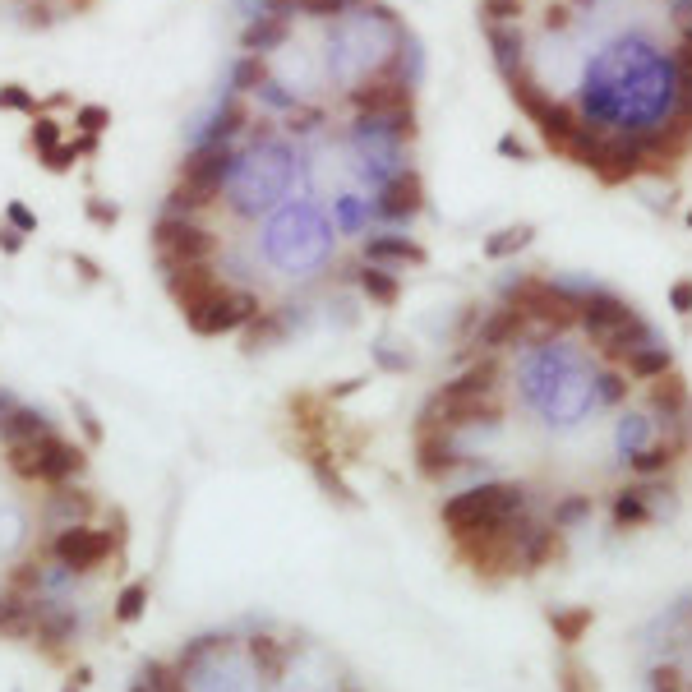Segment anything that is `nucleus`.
Listing matches in <instances>:
<instances>
[{
  "label": "nucleus",
  "instance_id": "27",
  "mask_svg": "<svg viewBox=\"0 0 692 692\" xmlns=\"http://www.w3.org/2000/svg\"><path fill=\"white\" fill-rule=\"evenodd\" d=\"M356 282H360V291H365L374 305H383V310L402 300V277L388 273V268H379V263H365V268L356 273Z\"/></svg>",
  "mask_w": 692,
  "mask_h": 692
},
{
  "label": "nucleus",
  "instance_id": "34",
  "mask_svg": "<svg viewBox=\"0 0 692 692\" xmlns=\"http://www.w3.org/2000/svg\"><path fill=\"white\" fill-rule=\"evenodd\" d=\"M651 494H656V490H623V494H614V522H619V526H646V522H651V508H646Z\"/></svg>",
  "mask_w": 692,
  "mask_h": 692
},
{
  "label": "nucleus",
  "instance_id": "46",
  "mask_svg": "<svg viewBox=\"0 0 692 692\" xmlns=\"http://www.w3.org/2000/svg\"><path fill=\"white\" fill-rule=\"evenodd\" d=\"M42 167L51 171V176H65V171H74V162H79V148L74 144H60L56 153H47V157H37Z\"/></svg>",
  "mask_w": 692,
  "mask_h": 692
},
{
  "label": "nucleus",
  "instance_id": "37",
  "mask_svg": "<svg viewBox=\"0 0 692 692\" xmlns=\"http://www.w3.org/2000/svg\"><path fill=\"white\" fill-rule=\"evenodd\" d=\"M60 144H65V139H60V120H56V116H33V130H28V148H33L37 157H47V153H56Z\"/></svg>",
  "mask_w": 692,
  "mask_h": 692
},
{
  "label": "nucleus",
  "instance_id": "10",
  "mask_svg": "<svg viewBox=\"0 0 692 692\" xmlns=\"http://www.w3.org/2000/svg\"><path fill=\"white\" fill-rule=\"evenodd\" d=\"M466 457L457 453V443L453 434H443V430H416V471L425 480H448L453 471H462Z\"/></svg>",
  "mask_w": 692,
  "mask_h": 692
},
{
  "label": "nucleus",
  "instance_id": "20",
  "mask_svg": "<svg viewBox=\"0 0 692 692\" xmlns=\"http://www.w3.org/2000/svg\"><path fill=\"white\" fill-rule=\"evenodd\" d=\"M545 623H549V633H554V642H563L568 651H573V646L582 642L586 633H591L596 609H591V605H563V609H549Z\"/></svg>",
  "mask_w": 692,
  "mask_h": 692
},
{
  "label": "nucleus",
  "instance_id": "33",
  "mask_svg": "<svg viewBox=\"0 0 692 692\" xmlns=\"http://www.w3.org/2000/svg\"><path fill=\"white\" fill-rule=\"evenodd\" d=\"M139 683H144L148 692H190V679H185V674H176V665H171V660H148L144 674H139Z\"/></svg>",
  "mask_w": 692,
  "mask_h": 692
},
{
  "label": "nucleus",
  "instance_id": "6",
  "mask_svg": "<svg viewBox=\"0 0 692 692\" xmlns=\"http://www.w3.org/2000/svg\"><path fill=\"white\" fill-rule=\"evenodd\" d=\"M351 107H356V116H388L393 120L397 111H411V79L402 74V60H388L379 74H370V79H360L356 88H351Z\"/></svg>",
  "mask_w": 692,
  "mask_h": 692
},
{
  "label": "nucleus",
  "instance_id": "29",
  "mask_svg": "<svg viewBox=\"0 0 692 692\" xmlns=\"http://www.w3.org/2000/svg\"><path fill=\"white\" fill-rule=\"evenodd\" d=\"M669 365H674L669 346H656V342H646L642 351H633V356L623 360L628 379H637V383H651V379H660V374H669Z\"/></svg>",
  "mask_w": 692,
  "mask_h": 692
},
{
  "label": "nucleus",
  "instance_id": "48",
  "mask_svg": "<svg viewBox=\"0 0 692 692\" xmlns=\"http://www.w3.org/2000/svg\"><path fill=\"white\" fill-rule=\"evenodd\" d=\"M651 688H656V692H683L688 683H683L679 665H656V669H651Z\"/></svg>",
  "mask_w": 692,
  "mask_h": 692
},
{
  "label": "nucleus",
  "instance_id": "25",
  "mask_svg": "<svg viewBox=\"0 0 692 692\" xmlns=\"http://www.w3.org/2000/svg\"><path fill=\"white\" fill-rule=\"evenodd\" d=\"M365 259L370 263H411V268H420V263L430 259V254L420 250L416 240H406V236H374V240H365Z\"/></svg>",
  "mask_w": 692,
  "mask_h": 692
},
{
  "label": "nucleus",
  "instance_id": "35",
  "mask_svg": "<svg viewBox=\"0 0 692 692\" xmlns=\"http://www.w3.org/2000/svg\"><path fill=\"white\" fill-rule=\"evenodd\" d=\"M485 37H490V47H494V60H499L503 70H513V56L522 60V33L508 24H485Z\"/></svg>",
  "mask_w": 692,
  "mask_h": 692
},
{
  "label": "nucleus",
  "instance_id": "7",
  "mask_svg": "<svg viewBox=\"0 0 692 692\" xmlns=\"http://www.w3.org/2000/svg\"><path fill=\"white\" fill-rule=\"evenodd\" d=\"M259 310H263L259 296L231 282V287L222 291L213 305H203L199 314H190V319H185V328H190L194 337H227V333H240V328H245V323H250Z\"/></svg>",
  "mask_w": 692,
  "mask_h": 692
},
{
  "label": "nucleus",
  "instance_id": "9",
  "mask_svg": "<svg viewBox=\"0 0 692 692\" xmlns=\"http://www.w3.org/2000/svg\"><path fill=\"white\" fill-rule=\"evenodd\" d=\"M84 471H88V448H84V443L65 439V434H51L47 448H42V471H37V485H42V490L74 485Z\"/></svg>",
  "mask_w": 692,
  "mask_h": 692
},
{
  "label": "nucleus",
  "instance_id": "56",
  "mask_svg": "<svg viewBox=\"0 0 692 692\" xmlns=\"http://www.w3.org/2000/svg\"><path fill=\"white\" fill-rule=\"evenodd\" d=\"M499 153H503V157H517V162H522L526 148L517 144V134H503V139H499Z\"/></svg>",
  "mask_w": 692,
  "mask_h": 692
},
{
  "label": "nucleus",
  "instance_id": "16",
  "mask_svg": "<svg viewBox=\"0 0 692 692\" xmlns=\"http://www.w3.org/2000/svg\"><path fill=\"white\" fill-rule=\"evenodd\" d=\"M536 130H540V139H545V148H549V153L568 157V148H573V139L586 130V125H582V120H577V111L568 107V102H554V107H549L545 116L536 120Z\"/></svg>",
  "mask_w": 692,
  "mask_h": 692
},
{
  "label": "nucleus",
  "instance_id": "18",
  "mask_svg": "<svg viewBox=\"0 0 692 692\" xmlns=\"http://www.w3.org/2000/svg\"><path fill=\"white\" fill-rule=\"evenodd\" d=\"M559 554H563V531L559 526H540L536 522V531L526 536L522 554H517V573H540V568L554 563Z\"/></svg>",
  "mask_w": 692,
  "mask_h": 692
},
{
  "label": "nucleus",
  "instance_id": "52",
  "mask_svg": "<svg viewBox=\"0 0 692 692\" xmlns=\"http://www.w3.org/2000/svg\"><path fill=\"white\" fill-rule=\"evenodd\" d=\"M360 388H365V379H342V383H337V388H328V393H323V397H328V402H342V397H356Z\"/></svg>",
  "mask_w": 692,
  "mask_h": 692
},
{
  "label": "nucleus",
  "instance_id": "62",
  "mask_svg": "<svg viewBox=\"0 0 692 692\" xmlns=\"http://www.w3.org/2000/svg\"><path fill=\"white\" fill-rule=\"evenodd\" d=\"M130 692H148V688H144V683H134V688H130Z\"/></svg>",
  "mask_w": 692,
  "mask_h": 692
},
{
  "label": "nucleus",
  "instance_id": "21",
  "mask_svg": "<svg viewBox=\"0 0 692 692\" xmlns=\"http://www.w3.org/2000/svg\"><path fill=\"white\" fill-rule=\"evenodd\" d=\"M287 33H291V14H259V19L245 28L240 47L250 51V56H268L277 42H287Z\"/></svg>",
  "mask_w": 692,
  "mask_h": 692
},
{
  "label": "nucleus",
  "instance_id": "19",
  "mask_svg": "<svg viewBox=\"0 0 692 692\" xmlns=\"http://www.w3.org/2000/svg\"><path fill=\"white\" fill-rule=\"evenodd\" d=\"M245 651H250L254 669H259V679L277 688V683H282V674H287L291 646H287V642H277V637H268V633H254L250 642H245Z\"/></svg>",
  "mask_w": 692,
  "mask_h": 692
},
{
  "label": "nucleus",
  "instance_id": "38",
  "mask_svg": "<svg viewBox=\"0 0 692 692\" xmlns=\"http://www.w3.org/2000/svg\"><path fill=\"white\" fill-rule=\"evenodd\" d=\"M0 111H10V116H42V102L24 84H0Z\"/></svg>",
  "mask_w": 692,
  "mask_h": 692
},
{
  "label": "nucleus",
  "instance_id": "61",
  "mask_svg": "<svg viewBox=\"0 0 692 692\" xmlns=\"http://www.w3.org/2000/svg\"><path fill=\"white\" fill-rule=\"evenodd\" d=\"M688 453H692V420H688Z\"/></svg>",
  "mask_w": 692,
  "mask_h": 692
},
{
  "label": "nucleus",
  "instance_id": "54",
  "mask_svg": "<svg viewBox=\"0 0 692 692\" xmlns=\"http://www.w3.org/2000/svg\"><path fill=\"white\" fill-rule=\"evenodd\" d=\"M674 65H679V74H692V33L679 42V51H674Z\"/></svg>",
  "mask_w": 692,
  "mask_h": 692
},
{
  "label": "nucleus",
  "instance_id": "17",
  "mask_svg": "<svg viewBox=\"0 0 692 692\" xmlns=\"http://www.w3.org/2000/svg\"><path fill=\"white\" fill-rule=\"evenodd\" d=\"M503 74H508V93H513L517 111H522L526 120H540L549 107H554V97H549L545 88L536 84V74L526 70V60H517L513 70H503Z\"/></svg>",
  "mask_w": 692,
  "mask_h": 692
},
{
  "label": "nucleus",
  "instance_id": "58",
  "mask_svg": "<svg viewBox=\"0 0 692 692\" xmlns=\"http://www.w3.org/2000/svg\"><path fill=\"white\" fill-rule=\"evenodd\" d=\"M28 24L51 28V10H47V5H28Z\"/></svg>",
  "mask_w": 692,
  "mask_h": 692
},
{
  "label": "nucleus",
  "instance_id": "14",
  "mask_svg": "<svg viewBox=\"0 0 692 692\" xmlns=\"http://www.w3.org/2000/svg\"><path fill=\"white\" fill-rule=\"evenodd\" d=\"M425 208V180L416 171H397L379 194V213L393 217V222H406V217H416Z\"/></svg>",
  "mask_w": 692,
  "mask_h": 692
},
{
  "label": "nucleus",
  "instance_id": "60",
  "mask_svg": "<svg viewBox=\"0 0 692 692\" xmlns=\"http://www.w3.org/2000/svg\"><path fill=\"white\" fill-rule=\"evenodd\" d=\"M93 5H97V0H65V10H70V14H88Z\"/></svg>",
  "mask_w": 692,
  "mask_h": 692
},
{
  "label": "nucleus",
  "instance_id": "49",
  "mask_svg": "<svg viewBox=\"0 0 692 692\" xmlns=\"http://www.w3.org/2000/svg\"><path fill=\"white\" fill-rule=\"evenodd\" d=\"M669 305H674L679 314H692V277H683V282L669 287Z\"/></svg>",
  "mask_w": 692,
  "mask_h": 692
},
{
  "label": "nucleus",
  "instance_id": "44",
  "mask_svg": "<svg viewBox=\"0 0 692 692\" xmlns=\"http://www.w3.org/2000/svg\"><path fill=\"white\" fill-rule=\"evenodd\" d=\"M526 10V0H480V19L485 24H517Z\"/></svg>",
  "mask_w": 692,
  "mask_h": 692
},
{
  "label": "nucleus",
  "instance_id": "47",
  "mask_svg": "<svg viewBox=\"0 0 692 692\" xmlns=\"http://www.w3.org/2000/svg\"><path fill=\"white\" fill-rule=\"evenodd\" d=\"M5 222H10L14 231H24V236H33V231H37V213L28 208V203H19V199L5 203Z\"/></svg>",
  "mask_w": 692,
  "mask_h": 692
},
{
  "label": "nucleus",
  "instance_id": "45",
  "mask_svg": "<svg viewBox=\"0 0 692 692\" xmlns=\"http://www.w3.org/2000/svg\"><path fill=\"white\" fill-rule=\"evenodd\" d=\"M84 213H88V222L102 227V231H111L120 222V208L116 203H107V199H84Z\"/></svg>",
  "mask_w": 692,
  "mask_h": 692
},
{
  "label": "nucleus",
  "instance_id": "41",
  "mask_svg": "<svg viewBox=\"0 0 692 692\" xmlns=\"http://www.w3.org/2000/svg\"><path fill=\"white\" fill-rule=\"evenodd\" d=\"M74 125H79V134H107L111 130V107H102V102H84V107H74Z\"/></svg>",
  "mask_w": 692,
  "mask_h": 692
},
{
  "label": "nucleus",
  "instance_id": "3",
  "mask_svg": "<svg viewBox=\"0 0 692 692\" xmlns=\"http://www.w3.org/2000/svg\"><path fill=\"white\" fill-rule=\"evenodd\" d=\"M153 259L167 273H180V268H194V263H213V254L222 250V236L208 231L199 217H185V213H162L153 222Z\"/></svg>",
  "mask_w": 692,
  "mask_h": 692
},
{
  "label": "nucleus",
  "instance_id": "30",
  "mask_svg": "<svg viewBox=\"0 0 692 692\" xmlns=\"http://www.w3.org/2000/svg\"><path fill=\"white\" fill-rule=\"evenodd\" d=\"M679 453H683V439L651 443V448H642V453L628 457V471H633V476H660V471H669V466L679 462Z\"/></svg>",
  "mask_w": 692,
  "mask_h": 692
},
{
  "label": "nucleus",
  "instance_id": "4",
  "mask_svg": "<svg viewBox=\"0 0 692 692\" xmlns=\"http://www.w3.org/2000/svg\"><path fill=\"white\" fill-rule=\"evenodd\" d=\"M120 545H125V517L116 513V531H97L93 522H79V526H65V531H51V540L42 545V554H47L51 563H60L65 573H97L107 559H116Z\"/></svg>",
  "mask_w": 692,
  "mask_h": 692
},
{
  "label": "nucleus",
  "instance_id": "59",
  "mask_svg": "<svg viewBox=\"0 0 692 692\" xmlns=\"http://www.w3.org/2000/svg\"><path fill=\"white\" fill-rule=\"evenodd\" d=\"M74 268H79V273H84L88 282H97V277H102V273H97V263H93V259H84V254H74Z\"/></svg>",
  "mask_w": 692,
  "mask_h": 692
},
{
  "label": "nucleus",
  "instance_id": "26",
  "mask_svg": "<svg viewBox=\"0 0 692 692\" xmlns=\"http://www.w3.org/2000/svg\"><path fill=\"white\" fill-rule=\"evenodd\" d=\"M56 434V430H51ZM47 434V439H51ZM47 439H33V443H10V448H0L5 453V471H10L19 485H37V471H42V448Z\"/></svg>",
  "mask_w": 692,
  "mask_h": 692
},
{
  "label": "nucleus",
  "instance_id": "8",
  "mask_svg": "<svg viewBox=\"0 0 692 692\" xmlns=\"http://www.w3.org/2000/svg\"><path fill=\"white\" fill-rule=\"evenodd\" d=\"M231 282L222 277V268L217 263H194V268H180V273H167V296L171 305H176L185 319L190 314H199L203 305H213L222 291H227Z\"/></svg>",
  "mask_w": 692,
  "mask_h": 692
},
{
  "label": "nucleus",
  "instance_id": "55",
  "mask_svg": "<svg viewBox=\"0 0 692 692\" xmlns=\"http://www.w3.org/2000/svg\"><path fill=\"white\" fill-rule=\"evenodd\" d=\"M74 148H79V157H93L97 148H102V134H79V139H70Z\"/></svg>",
  "mask_w": 692,
  "mask_h": 692
},
{
  "label": "nucleus",
  "instance_id": "32",
  "mask_svg": "<svg viewBox=\"0 0 692 692\" xmlns=\"http://www.w3.org/2000/svg\"><path fill=\"white\" fill-rule=\"evenodd\" d=\"M148 596H153V586L139 577V582H125L120 586V596H116V609H111V619L120 623V628H130V623L144 619V609H148Z\"/></svg>",
  "mask_w": 692,
  "mask_h": 692
},
{
  "label": "nucleus",
  "instance_id": "1",
  "mask_svg": "<svg viewBox=\"0 0 692 692\" xmlns=\"http://www.w3.org/2000/svg\"><path fill=\"white\" fill-rule=\"evenodd\" d=\"M231 171H236L231 144H208V139H203V144L190 148L185 162H180L176 185H171V194H167V213H185V217L208 213V208L222 199V185L231 180Z\"/></svg>",
  "mask_w": 692,
  "mask_h": 692
},
{
  "label": "nucleus",
  "instance_id": "57",
  "mask_svg": "<svg viewBox=\"0 0 692 692\" xmlns=\"http://www.w3.org/2000/svg\"><path fill=\"white\" fill-rule=\"evenodd\" d=\"M60 107H74V97L70 93H51L47 102H42V116H51V111H60Z\"/></svg>",
  "mask_w": 692,
  "mask_h": 692
},
{
  "label": "nucleus",
  "instance_id": "39",
  "mask_svg": "<svg viewBox=\"0 0 692 692\" xmlns=\"http://www.w3.org/2000/svg\"><path fill=\"white\" fill-rule=\"evenodd\" d=\"M346 5H356V0H273V14L300 10V14H310V19H333V14L346 10Z\"/></svg>",
  "mask_w": 692,
  "mask_h": 692
},
{
  "label": "nucleus",
  "instance_id": "15",
  "mask_svg": "<svg viewBox=\"0 0 692 692\" xmlns=\"http://www.w3.org/2000/svg\"><path fill=\"white\" fill-rule=\"evenodd\" d=\"M51 430H56V425H51L42 411H33V406H5V411H0V448L47 439Z\"/></svg>",
  "mask_w": 692,
  "mask_h": 692
},
{
  "label": "nucleus",
  "instance_id": "23",
  "mask_svg": "<svg viewBox=\"0 0 692 692\" xmlns=\"http://www.w3.org/2000/svg\"><path fill=\"white\" fill-rule=\"evenodd\" d=\"M245 125H254V111H250V97L245 93H231L222 102V111L213 116V130H208V144H231Z\"/></svg>",
  "mask_w": 692,
  "mask_h": 692
},
{
  "label": "nucleus",
  "instance_id": "50",
  "mask_svg": "<svg viewBox=\"0 0 692 692\" xmlns=\"http://www.w3.org/2000/svg\"><path fill=\"white\" fill-rule=\"evenodd\" d=\"M0 254H24V231H14L10 222H0Z\"/></svg>",
  "mask_w": 692,
  "mask_h": 692
},
{
  "label": "nucleus",
  "instance_id": "11",
  "mask_svg": "<svg viewBox=\"0 0 692 692\" xmlns=\"http://www.w3.org/2000/svg\"><path fill=\"white\" fill-rule=\"evenodd\" d=\"M42 526L47 531H65V526H79V522H93L97 513V499L88 490H74V485H56V490L42 494Z\"/></svg>",
  "mask_w": 692,
  "mask_h": 692
},
{
  "label": "nucleus",
  "instance_id": "22",
  "mask_svg": "<svg viewBox=\"0 0 692 692\" xmlns=\"http://www.w3.org/2000/svg\"><path fill=\"white\" fill-rule=\"evenodd\" d=\"M646 342H651V328H646V319H637V314H633V319L619 323V328H614L605 342H596V346H600V356H605V360L623 365V360L633 356V351H642Z\"/></svg>",
  "mask_w": 692,
  "mask_h": 692
},
{
  "label": "nucleus",
  "instance_id": "2",
  "mask_svg": "<svg viewBox=\"0 0 692 692\" xmlns=\"http://www.w3.org/2000/svg\"><path fill=\"white\" fill-rule=\"evenodd\" d=\"M522 508H526L522 485H513V480H490V485H471L462 494H448L439 508V522L448 536H462V531H485V526L508 522Z\"/></svg>",
  "mask_w": 692,
  "mask_h": 692
},
{
  "label": "nucleus",
  "instance_id": "5",
  "mask_svg": "<svg viewBox=\"0 0 692 692\" xmlns=\"http://www.w3.org/2000/svg\"><path fill=\"white\" fill-rule=\"evenodd\" d=\"M508 305H513L522 319L549 323L554 333H563V328H573V323L582 319V300L568 296V291L554 287V282H545V277H522V282L508 291Z\"/></svg>",
  "mask_w": 692,
  "mask_h": 692
},
{
  "label": "nucleus",
  "instance_id": "43",
  "mask_svg": "<svg viewBox=\"0 0 692 692\" xmlns=\"http://www.w3.org/2000/svg\"><path fill=\"white\" fill-rule=\"evenodd\" d=\"M600 153H605V139H600V134H591V130H582L573 139V148H568V157H573L577 167H586V171L600 162Z\"/></svg>",
  "mask_w": 692,
  "mask_h": 692
},
{
  "label": "nucleus",
  "instance_id": "40",
  "mask_svg": "<svg viewBox=\"0 0 692 692\" xmlns=\"http://www.w3.org/2000/svg\"><path fill=\"white\" fill-rule=\"evenodd\" d=\"M531 240V227H508V231H499V236H490L485 240V259H508V254H517Z\"/></svg>",
  "mask_w": 692,
  "mask_h": 692
},
{
  "label": "nucleus",
  "instance_id": "36",
  "mask_svg": "<svg viewBox=\"0 0 692 692\" xmlns=\"http://www.w3.org/2000/svg\"><path fill=\"white\" fill-rule=\"evenodd\" d=\"M554 683H559V692H596V674H591V669H586L577 656H563Z\"/></svg>",
  "mask_w": 692,
  "mask_h": 692
},
{
  "label": "nucleus",
  "instance_id": "42",
  "mask_svg": "<svg viewBox=\"0 0 692 692\" xmlns=\"http://www.w3.org/2000/svg\"><path fill=\"white\" fill-rule=\"evenodd\" d=\"M268 79V56H240V65H236V93H250L254 84H263Z\"/></svg>",
  "mask_w": 692,
  "mask_h": 692
},
{
  "label": "nucleus",
  "instance_id": "53",
  "mask_svg": "<svg viewBox=\"0 0 692 692\" xmlns=\"http://www.w3.org/2000/svg\"><path fill=\"white\" fill-rule=\"evenodd\" d=\"M586 508H591V503H586V499H568V503H563V508H559V517H554V526H559V531H563V522H573V517H582Z\"/></svg>",
  "mask_w": 692,
  "mask_h": 692
},
{
  "label": "nucleus",
  "instance_id": "13",
  "mask_svg": "<svg viewBox=\"0 0 692 692\" xmlns=\"http://www.w3.org/2000/svg\"><path fill=\"white\" fill-rule=\"evenodd\" d=\"M633 305H628V300H619V296H609V291H596V296H586L582 300V328H586V337H591V342H605L609 333H614V328H619V323H628L633 319Z\"/></svg>",
  "mask_w": 692,
  "mask_h": 692
},
{
  "label": "nucleus",
  "instance_id": "24",
  "mask_svg": "<svg viewBox=\"0 0 692 692\" xmlns=\"http://www.w3.org/2000/svg\"><path fill=\"white\" fill-rule=\"evenodd\" d=\"M522 333H526V319L513 310V305H503V310H494L490 319L480 323L476 346H485V351H499V346H513Z\"/></svg>",
  "mask_w": 692,
  "mask_h": 692
},
{
  "label": "nucleus",
  "instance_id": "63",
  "mask_svg": "<svg viewBox=\"0 0 692 692\" xmlns=\"http://www.w3.org/2000/svg\"><path fill=\"white\" fill-rule=\"evenodd\" d=\"M688 227H692V213H688Z\"/></svg>",
  "mask_w": 692,
  "mask_h": 692
},
{
  "label": "nucleus",
  "instance_id": "12",
  "mask_svg": "<svg viewBox=\"0 0 692 692\" xmlns=\"http://www.w3.org/2000/svg\"><path fill=\"white\" fill-rule=\"evenodd\" d=\"M591 171L600 176V185H628V180L646 176V153L637 139H605V153Z\"/></svg>",
  "mask_w": 692,
  "mask_h": 692
},
{
  "label": "nucleus",
  "instance_id": "28",
  "mask_svg": "<svg viewBox=\"0 0 692 692\" xmlns=\"http://www.w3.org/2000/svg\"><path fill=\"white\" fill-rule=\"evenodd\" d=\"M240 333H245V351L254 356V351H268V346H277L282 337H287V319H282L277 310H259Z\"/></svg>",
  "mask_w": 692,
  "mask_h": 692
},
{
  "label": "nucleus",
  "instance_id": "51",
  "mask_svg": "<svg viewBox=\"0 0 692 692\" xmlns=\"http://www.w3.org/2000/svg\"><path fill=\"white\" fill-rule=\"evenodd\" d=\"M74 411H79V425H84L88 443H102V425H97V416L88 411V402H74Z\"/></svg>",
  "mask_w": 692,
  "mask_h": 692
},
{
  "label": "nucleus",
  "instance_id": "31",
  "mask_svg": "<svg viewBox=\"0 0 692 692\" xmlns=\"http://www.w3.org/2000/svg\"><path fill=\"white\" fill-rule=\"evenodd\" d=\"M651 406H656V411H665V420L679 416V411H688V406H692L688 383H683L674 370L660 374V379H651Z\"/></svg>",
  "mask_w": 692,
  "mask_h": 692
}]
</instances>
